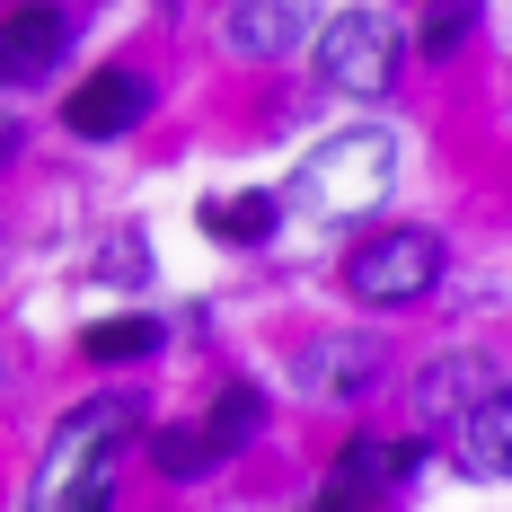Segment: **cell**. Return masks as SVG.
<instances>
[{
    "label": "cell",
    "instance_id": "7",
    "mask_svg": "<svg viewBox=\"0 0 512 512\" xmlns=\"http://www.w3.org/2000/svg\"><path fill=\"white\" fill-rule=\"evenodd\" d=\"M504 389V362L486 354V345H468V354H442V362H424L415 371V407H424V424L442 433L451 415H468L477 398H495Z\"/></svg>",
    "mask_w": 512,
    "mask_h": 512
},
{
    "label": "cell",
    "instance_id": "1",
    "mask_svg": "<svg viewBox=\"0 0 512 512\" xmlns=\"http://www.w3.org/2000/svg\"><path fill=\"white\" fill-rule=\"evenodd\" d=\"M389 177H398V142H389V124H354V133H336V142H318V151L292 168V204L318 212V221H354L389 195Z\"/></svg>",
    "mask_w": 512,
    "mask_h": 512
},
{
    "label": "cell",
    "instance_id": "16",
    "mask_svg": "<svg viewBox=\"0 0 512 512\" xmlns=\"http://www.w3.org/2000/svg\"><path fill=\"white\" fill-rule=\"evenodd\" d=\"M468 18H477V0H442L433 9V27H424V53H451L468 36Z\"/></svg>",
    "mask_w": 512,
    "mask_h": 512
},
{
    "label": "cell",
    "instance_id": "4",
    "mask_svg": "<svg viewBox=\"0 0 512 512\" xmlns=\"http://www.w3.org/2000/svg\"><path fill=\"white\" fill-rule=\"evenodd\" d=\"M133 407H142V398H89L80 415H62L45 468H36V512H62V495H71L89 468H115V442L133 433Z\"/></svg>",
    "mask_w": 512,
    "mask_h": 512
},
{
    "label": "cell",
    "instance_id": "10",
    "mask_svg": "<svg viewBox=\"0 0 512 512\" xmlns=\"http://www.w3.org/2000/svg\"><path fill=\"white\" fill-rule=\"evenodd\" d=\"M301 380L318 398H354V389L380 380V345H371V336H318L301 354Z\"/></svg>",
    "mask_w": 512,
    "mask_h": 512
},
{
    "label": "cell",
    "instance_id": "6",
    "mask_svg": "<svg viewBox=\"0 0 512 512\" xmlns=\"http://www.w3.org/2000/svg\"><path fill=\"white\" fill-rule=\"evenodd\" d=\"M142 115H151V80H142V71H98V80H80L71 106H62V124H71L80 142H124Z\"/></svg>",
    "mask_w": 512,
    "mask_h": 512
},
{
    "label": "cell",
    "instance_id": "15",
    "mask_svg": "<svg viewBox=\"0 0 512 512\" xmlns=\"http://www.w3.org/2000/svg\"><path fill=\"white\" fill-rule=\"evenodd\" d=\"M151 451H159V468H168L177 486H195V477H212V468H221V451L204 442V424H186V433H159Z\"/></svg>",
    "mask_w": 512,
    "mask_h": 512
},
{
    "label": "cell",
    "instance_id": "17",
    "mask_svg": "<svg viewBox=\"0 0 512 512\" xmlns=\"http://www.w3.org/2000/svg\"><path fill=\"white\" fill-rule=\"evenodd\" d=\"M318 512H371V504H354V495H336V486H327V504Z\"/></svg>",
    "mask_w": 512,
    "mask_h": 512
},
{
    "label": "cell",
    "instance_id": "2",
    "mask_svg": "<svg viewBox=\"0 0 512 512\" xmlns=\"http://www.w3.org/2000/svg\"><path fill=\"white\" fill-rule=\"evenodd\" d=\"M442 265H451L442 230L389 221L380 239H362V248L345 256V292H354L362 309H415L424 292H442Z\"/></svg>",
    "mask_w": 512,
    "mask_h": 512
},
{
    "label": "cell",
    "instance_id": "9",
    "mask_svg": "<svg viewBox=\"0 0 512 512\" xmlns=\"http://www.w3.org/2000/svg\"><path fill=\"white\" fill-rule=\"evenodd\" d=\"M230 45L256 53V62H283V53L309 45V27H318V0H230Z\"/></svg>",
    "mask_w": 512,
    "mask_h": 512
},
{
    "label": "cell",
    "instance_id": "5",
    "mask_svg": "<svg viewBox=\"0 0 512 512\" xmlns=\"http://www.w3.org/2000/svg\"><path fill=\"white\" fill-rule=\"evenodd\" d=\"M62 53H71V18H62L53 0L9 9V18H0V89H27V80H45Z\"/></svg>",
    "mask_w": 512,
    "mask_h": 512
},
{
    "label": "cell",
    "instance_id": "13",
    "mask_svg": "<svg viewBox=\"0 0 512 512\" xmlns=\"http://www.w3.org/2000/svg\"><path fill=\"white\" fill-rule=\"evenodd\" d=\"M204 230L212 239H265V230H274V195H212Z\"/></svg>",
    "mask_w": 512,
    "mask_h": 512
},
{
    "label": "cell",
    "instance_id": "3",
    "mask_svg": "<svg viewBox=\"0 0 512 512\" xmlns=\"http://www.w3.org/2000/svg\"><path fill=\"white\" fill-rule=\"evenodd\" d=\"M309 36H318V80L345 89V98H380V89L398 80V53H407V36H398L380 9H345V18H327V27H309Z\"/></svg>",
    "mask_w": 512,
    "mask_h": 512
},
{
    "label": "cell",
    "instance_id": "11",
    "mask_svg": "<svg viewBox=\"0 0 512 512\" xmlns=\"http://www.w3.org/2000/svg\"><path fill=\"white\" fill-rule=\"evenodd\" d=\"M424 460V442H345V460H336V495H389V486H407V468Z\"/></svg>",
    "mask_w": 512,
    "mask_h": 512
},
{
    "label": "cell",
    "instance_id": "14",
    "mask_svg": "<svg viewBox=\"0 0 512 512\" xmlns=\"http://www.w3.org/2000/svg\"><path fill=\"white\" fill-rule=\"evenodd\" d=\"M80 345H89L98 362H142V354H159V327L151 318H98Z\"/></svg>",
    "mask_w": 512,
    "mask_h": 512
},
{
    "label": "cell",
    "instance_id": "12",
    "mask_svg": "<svg viewBox=\"0 0 512 512\" xmlns=\"http://www.w3.org/2000/svg\"><path fill=\"white\" fill-rule=\"evenodd\" d=\"M256 433H265V398H256V389H221V398H212V415H204V442L230 460V451H248Z\"/></svg>",
    "mask_w": 512,
    "mask_h": 512
},
{
    "label": "cell",
    "instance_id": "8",
    "mask_svg": "<svg viewBox=\"0 0 512 512\" xmlns=\"http://www.w3.org/2000/svg\"><path fill=\"white\" fill-rule=\"evenodd\" d=\"M442 442H451V460H460L477 486H504V477H512V398H504V389L477 398L468 415L442 424Z\"/></svg>",
    "mask_w": 512,
    "mask_h": 512
}]
</instances>
